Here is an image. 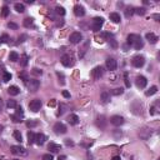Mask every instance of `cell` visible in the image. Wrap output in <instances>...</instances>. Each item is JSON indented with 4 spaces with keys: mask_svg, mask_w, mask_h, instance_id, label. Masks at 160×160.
Returning <instances> with one entry per match:
<instances>
[{
    "mask_svg": "<svg viewBox=\"0 0 160 160\" xmlns=\"http://www.w3.org/2000/svg\"><path fill=\"white\" fill-rule=\"evenodd\" d=\"M126 43H128V45L134 46L136 50H140V49H143V46H144V41H143V39H141L140 35H138V34H130V35L128 36Z\"/></svg>",
    "mask_w": 160,
    "mask_h": 160,
    "instance_id": "cell-1",
    "label": "cell"
},
{
    "mask_svg": "<svg viewBox=\"0 0 160 160\" xmlns=\"http://www.w3.org/2000/svg\"><path fill=\"white\" fill-rule=\"evenodd\" d=\"M103 25H104V19L100 18V16L94 18L93 21H91V29H93L94 31H100L101 28H103Z\"/></svg>",
    "mask_w": 160,
    "mask_h": 160,
    "instance_id": "cell-2",
    "label": "cell"
},
{
    "mask_svg": "<svg viewBox=\"0 0 160 160\" xmlns=\"http://www.w3.org/2000/svg\"><path fill=\"white\" fill-rule=\"evenodd\" d=\"M131 64H133V66L140 69V68H143L144 64H145V58L143 57V55H135V57L133 58Z\"/></svg>",
    "mask_w": 160,
    "mask_h": 160,
    "instance_id": "cell-3",
    "label": "cell"
},
{
    "mask_svg": "<svg viewBox=\"0 0 160 160\" xmlns=\"http://www.w3.org/2000/svg\"><path fill=\"white\" fill-rule=\"evenodd\" d=\"M41 100L40 99H34V100H31L30 103H29V109L33 111V113H36L39 111L40 109H41Z\"/></svg>",
    "mask_w": 160,
    "mask_h": 160,
    "instance_id": "cell-4",
    "label": "cell"
},
{
    "mask_svg": "<svg viewBox=\"0 0 160 160\" xmlns=\"http://www.w3.org/2000/svg\"><path fill=\"white\" fill-rule=\"evenodd\" d=\"M10 150H11V153H13L14 155H21V156H25V155L28 154L26 149L23 148V146H20V145H13V146L10 148Z\"/></svg>",
    "mask_w": 160,
    "mask_h": 160,
    "instance_id": "cell-5",
    "label": "cell"
},
{
    "mask_svg": "<svg viewBox=\"0 0 160 160\" xmlns=\"http://www.w3.org/2000/svg\"><path fill=\"white\" fill-rule=\"evenodd\" d=\"M40 88V81L36 79H30L28 81V89L30 91H38V89Z\"/></svg>",
    "mask_w": 160,
    "mask_h": 160,
    "instance_id": "cell-6",
    "label": "cell"
},
{
    "mask_svg": "<svg viewBox=\"0 0 160 160\" xmlns=\"http://www.w3.org/2000/svg\"><path fill=\"white\" fill-rule=\"evenodd\" d=\"M70 43L71 44H79V43H81V40H83V35H81V33H79V31H74L71 35H70Z\"/></svg>",
    "mask_w": 160,
    "mask_h": 160,
    "instance_id": "cell-7",
    "label": "cell"
},
{
    "mask_svg": "<svg viewBox=\"0 0 160 160\" xmlns=\"http://www.w3.org/2000/svg\"><path fill=\"white\" fill-rule=\"evenodd\" d=\"M103 74H104V70L101 66H95L94 69L91 70V76H93V79H95V80H99L103 76Z\"/></svg>",
    "mask_w": 160,
    "mask_h": 160,
    "instance_id": "cell-8",
    "label": "cell"
},
{
    "mask_svg": "<svg viewBox=\"0 0 160 160\" xmlns=\"http://www.w3.org/2000/svg\"><path fill=\"white\" fill-rule=\"evenodd\" d=\"M124 118L123 116H120V115H113L111 118H110V123L113 124L114 126H120V125H123L124 124Z\"/></svg>",
    "mask_w": 160,
    "mask_h": 160,
    "instance_id": "cell-9",
    "label": "cell"
},
{
    "mask_svg": "<svg viewBox=\"0 0 160 160\" xmlns=\"http://www.w3.org/2000/svg\"><path fill=\"white\" fill-rule=\"evenodd\" d=\"M135 83H136V86H138L139 89H144V88L148 85V80H146V78H145V76L139 75V76H136Z\"/></svg>",
    "mask_w": 160,
    "mask_h": 160,
    "instance_id": "cell-10",
    "label": "cell"
},
{
    "mask_svg": "<svg viewBox=\"0 0 160 160\" xmlns=\"http://www.w3.org/2000/svg\"><path fill=\"white\" fill-rule=\"evenodd\" d=\"M54 131L57 133V134H65L68 131V129H66V126L63 124V123H55V125H54Z\"/></svg>",
    "mask_w": 160,
    "mask_h": 160,
    "instance_id": "cell-11",
    "label": "cell"
},
{
    "mask_svg": "<svg viewBox=\"0 0 160 160\" xmlns=\"http://www.w3.org/2000/svg\"><path fill=\"white\" fill-rule=\"evenodd\" d=\"M106 68H108V70H110V71L116 70V68H118V63H116V60L113 59V58H109V59L106 60Z\"/></svg>",
    "mask_w": 160,
    "mask_h": 160,
    "instance_id": "cell-12",
    "label": "cell"
},
{
    "mask_svg": "<svg viewBox=\"0 0 160 160\" xmlns=\"http://www.w3.org/2000/svg\"><path fill=\"white\" fill-rule=\"evenodd\" d=\"M60 61H61V64L64 66H71L73 65V61H71V58H70V55H68V54H64L63 57H61V59H60Z\"/></svg>",
    "mask_w": 160,
    "mask_h": 160,
    "instance_id": "cell-13",
    "label": "cell"
},
{
    "mask_svg": "<svg viewBox=\"0 0 160 160\" xmlns=\"http://www.w3.org/2000/svg\"><path fill=\"white\" fill-rule=\"evenodd\" d=\"M46 140V136L43 134V133H38V134H35V141L34 143H36L38 145H43L44 143Z\"/></svg>",
    "mask_w": 160,
    "mask_h": 160,
    "instance_id": "cell-14",
    "label": "cell"
},
{
    "mask_svg": "<svg viewBox=\"0 0 160 160\" xmlns=\"http://www.w3.org/2000/svg\"><path fill=\"white\" fill-rule=\"evenodd\" d=\"M74 14H75L76 16H84L85 15V9L84 6H81V5H75L74 6Z\"/></svg>",
    "mask_w": 160,
    "mask_h": 160,
    "instance_id": "cell-15",
    "label": "cell"
},
{
    "mask_svg": "<svg viewBox=\"0 0 160 160\" xmlns=\"http://www.w3.org/2000/svg\"><path fill=\"white\" fill-rule=\"evenodd\" d=\"M145 38H146V40H148L150 44H156L158 40H159V38H158L154 33H148V34L145 35Z\"/></svg>",
    "mask_w": 160,
    "mask_h": 160,
    "instance_id": "cell-16",
    "label": "cell"
},
{
    "mask_svg": "<svg viewBox=\"0 0 160 160\" xmlns=\"http://www.w3.org/2000/svg\"><path fill=\"white\" fill-rule=\"evenodd\" d=\"M8 93H9V95H11V96H16V95L20 94V89L16 85H11V86L8 88Z\"/></svg>",
    "mask_w": 160,
    "mask_h": 160,
    "instance_id": "cell-17",
    "label": "cell"
},
{
    "mask_svg": "<svg viewBox=\"0 0 160 160\" xmlns=\"http://www.w3.org/2000/svg\"><path fill=\"white\" fill-rule=\"evenodd\" d=\"M68 121L70 125H78L79 124V116L75 114H70L69 118H68Z\"/></svg>",
    "mask_w": 160,
    "mask_h": 160,
    "instance_id": "cell-18",
    "label": "cell"
},
{
    "mask_svg": "<svg viewBox=\"0 0 160 160\" xmlns=\"http://www.w3.org/2000/svg\"><path fill=\"white\" fill-rule=\"evenodd\" d=\"M48 149L51 151V153H59V151L61 150V146L59 144H55V143H50L49 146H48Z\"/></svg>",
    "mask_w": 160,
    "mask_h": 160,
    "instance_id": "cell-19",
    "label": "cell"
},
{
    "mask_svg": "<svg viewBox=\"0 0 160 160\" xmlns=\"http://www.w3.org/2000/svg\"><path fill=\"white\" fill-rule=\"evenodd\" d=\"M109 18H110V20H111L113 23H115V24L120 23V20H121V16H120L119 13H110Z\"/></svg>",
    "mask_w": 160,
    "mask_h": 160,
    "instance_id": "cell-20",
    "label": "cell"
},
{
    "mask_svg": "<svg viewBox=\"0 0 160 160\" xmlns=\"http://www.w3.org/2000/svg\"><path fill=\"white\" fill-rule=\"evenodd\" d=\"M100 100H101L104 104H108L109 101H110V93H108V91H103V93L100 94Z\"/></svg>",
    "mask_w": 160,
    "mask_h": 160,
    "instance_id": "cell-21",
    "label": "cell"
},
{
    "mask_svg": "<svg viewBox=\"0 0 160 160\" xmlns=\"http://www.w3.org/2000/svg\"><path fill=\"white\" fill-rule=\"evenodd\" d=\"M96 125L100 128V129H104L105 128V125H106V120H105V116H99L98 118V120H96Z\"/></svg>",
    "mask_w": 160,
    "mask_h": 160,
    "instance_id": "cell-22",
    "label": "cell"
},
{
    "mask_svg": "<svg viewBox=\"0 0 160 160\" xmlns=\"http://www.w3.org/2000/svg\"><path fill=\"white\" fill-rule=\"evenodd\" d=\"M23 25H24L25 28H33V26H34V19H33V18H26V19H24Z\"/></svg>",
    "mask_w": 160,
    "mask_h": 160,
    "instance_id": "cell-23",
    "label": "cell"
},
{
    "mask_svg": "<svg viewBox=\"0 0 160 160\" xmlns=\"http://www.w3.org/2000/svg\"><path fill=\"white\" fill-rule=\"evenodd\" d=\"M156 93H158V86H155V85H154V86H151L149 90H146L145 95H146V96H151V95L156 94Z\"/></svg>",
    "mask_w": 160,
    "mask_h": 160,
    "instance_id": "cell-24",
    "label": "cell"
},
{
    "mask_svg": "<svg viewBox=\"0 0 160 160\" xmlns=\"http://www.w3.org/2000/svg\"><path fill=\"white\" fill-rule=\"evenodd\" d=\"M9 60H11V61H18V60H19V54H18L16 51H11L9 54Z\"/></svg>",
    "mask_w": 160,
    "mask_h": 160,
    "instance_id": "cell-25",
    "label": "cell"
},
{
    "mask_svg": "<svg viewBox=\"0 0 160 160\" xmlns=\"http://www.w3.org/2000/svg\"><path fill=\"white\" fill-rule=\"evenodd\" d=\"M14 8H15V10H16L18 13H24V11H25L24 4H20V3H16V4L14 5Z\"/></svg>",
    "mask_w": 160,
    "mask_h": 160,
    "instance_id": "cell-26",
    "label": "cell"
},
{
    "mask_svg": "<svg viewBox=\"0 0 160 160\" xmlns=\"http://www.w3.org/2000/svg\"><path fill=\"white\" fill-rule=\"evenodd\" d=\"M9 80H11V74L8 73V71H4V73H3V81H4V83H8Z\"/></svg>",
    "mask_w": 160,
    "mask_h": 160,
    "instance_id": "cell-27",
    "label": "cell"
},
{
    "mask_svg": "<svg viewBox=\"0 0 160 160\" xmlns=\"http://www.w3.org/2000/svg\"><path fill=\"white\" fill-rule=\"evenodd\" d=\"M9 13H10V9L6 5L3 6V9H1V16H3V18H6V16L9 15Z\"/></svg>",
    "mask_w": 160,
    "mask_h": 160,
    "instance_id": "cell-28",
    "label": "cell"
},
{
    "mask_svg": "<svg viewBox=\"0 0 160 160\" xmlns=\"http://www.w3.org/2000/svg\"><path fill=\"white\" fill-rule=\"evenodd\" d=\"M123 93H124V89H123V88H116V89L111 90V94L115 95V96H119V95H121Z\"/></svg>",
    "mask_w": 160,
    "mask_h": 160,
    "instance_id": "cell-29",
    "label": "cell"
},
{
    "mask_svg": "<svg viewBox=\"0 0 160 160\" xmlns=\"http://www.w3.org/2000/svg\"><path fill=\"white\" fill-rule=\"evenodd\" d=\"M28 141H29V144H33V143L35 141V134L33 131L28 133Z\"/></svg>",
    "mask_w": 160,
    "mask_h": 160,
    "instance_id": "cell-30",
    "label": "cell"
},
{
    "mask_svg": "<svg viewBox=\"0 0 160 160\" xmlns=\"http://www.w3.org/2000/svg\"><path fill=\"white\" fill-rule=\"evenodd\" d=\"M38 120H29V121H26V126L28 128H35V126H38Z\"/></svg>",
    "mask_w": 160,
    "mask_h": 160,
    "instance_id": "cell-31",
    "label": "cell"
},
{
    "mask_svg": "<svg viewBox=\"0 0 160 160\" xmlns=\"http://www.w3.org/2000/svg\"><path fill=\"white\" fill-rule=\"evenodd\" d=\"M134 13H135V9H134V8H131V6H130V8H126V10H125V16L129 18V16H131Z\"/></svg>",
    "mask_w": 160,
    "mask_h": 160,
    "instance_id": "cell-32",
    "label": "cell"
},
{
    "mask_svg": "<svg viewBox=\"0 0 160 160\" xmlns=\"http://www.w3.org/2000/svg\"><path fill=\"white\" fill-rule=\"evenodd\" d=\"M13 135H14L15 140H18V141H21V140H23V136H21V133H20L19 130H15Z\"/></svg>",
    "mask_w": 160,
    "mask_h": 160,
    "instance_id": "cell-33",
    "label": "cell"
},
{
    "mask_svg": "<svg viewBox=\"0 0 160 160\" xmlns=\"http://www.w3.org/2000/svg\"><path fill=\"white\" fill-rule=\"evenodd\" d=\"M55 11H57L58 15H61V16L65 15V9L61 8V6H57V8H55Z\"/></svg>",
    "mask_w": 160,
    "mask_h": 160,
    "instance_id": "cell-34",
    "label": "cell"
},
{
    "mask_svg": "<svg viewBox=\"0 0 160 160\" xmlns=\"http://www.w3.org/2000/svg\"><path fill=\"white\" fill-rule=\"evenodd\" d=\"M8 106H9L10 109H14V108H16L18 105H16V101H15V100L10 99V100H8Z\"/></svg>",
    "mask_w": 160,
    "mask_h": 160,
    "instance_id": "cell-35",
    "label": "cell"
},
{
    "mask_svg": "<svg viewBox=\"0 0 160 160\" xmlns=\"http://www.w3.org/2000/svg\"><path fill=\"white\" fill-rule=\"evenodd\" d=\"M19 78L20 79H23L24 81H29V76H28V74L25 73V71H21L19 74Z\"/></svg>",
    "mask_w": 160,
    "mask_h": 160,
    "instance_id": "cell-36",
    "label": "cell"
},
{
    "mask_svg": "<svg viewBox=\"0 0 160 160\" xmlns=\"http://www.w3.org/2000/svg\"><path fill=\"white\" fill-rule=\"evenodd\" d=\"M43 160H54V156H53V154H50V153H48V154H44L43 155Z\"/></svg>",
    "mask_w": 160,
    "mask_h": 160,
    "instance_id": "cell-37",
    "label": "cell"
},
{
    "mask_svg": "<svg viewBox=\"0 0 160 160\" xmlns=\"http://www.w3.org/2000/svg\"><path fill=\"white\" fill-rule=\"evenodd\" d=\"M10 118H11V120H13V121H14V123H20V121H21V118H20L19 115H16V114H14V115H11Z\"/></svg>",
    "mask_w": 160,
    "mask_h": 160,
    "instance_id": "cell-38",
    "label": "cell"
},
{
    "mask_svg": "<svg viewBox=\"0 0 160 160\" xmlns=\"http://www.w3.org/2000/svg\"><path fill=\"white\" fill-rule=\"evenodd\" d=\"M8 40H9V35L8 34H3L0 36V43H8Z\"/></svg>",
    "mask_w": 160,
    "mask_h": 160,
    "instance_id": "cell-39",
    "label": "cell"
},
{
    "mask_svg": "<svg viewBox=\"0 0 160 160\" xmlns=\"http://www.w3.org/2000/svg\"><path fill=\"white\" fill-rule=\"evenodd\" d=\"M16 115H19L20 118L24 116V111H23V108H21V106H16Z\"/></svg>",
    "mask_w": 160,
    "mask_h": 160,
    "instance_id": "cell-40",
    "label": "cell"
},
{
    "mask_svg": "<svg viewBox=\"0 0 160 160\" xmlns=\"http://www.w3.org/2000/svg\"><path fill=\"white\" fill-rule=\"evenodd\" d=\"M135 13L139 14V15H144V14L146 13V10L144 9V8H139V9H135Z\"/></svg>",
    "mask_w": 160,
    "mask_h": 160,
    "instance_id": "cell-41",
    "label": "cell"
},
{
    "mask_svg": "<svg viewBox=\"0 0 160 160\" xmlns=\"http://www.w3.org/2000/svg\"><path fill=\"white\" fill-rule=\"evenodd\" d=\"M31 73H33V74H35V75H41V74H43V71H41V70H39L38 68H34V69L31 70Z\"/></svg>",
    "mask_w": 160,
    "mask_h": 160,
    "instance_id": "cell-42",
    "label": "cell"
},
{
    "mask_svg": "<svg viewBox=\"0 0 160 160\" xmlns=\"http://www.w3.org/2000/svg\"><path fill=\"white\" fill-rule=\"evenodd\" d=\"M21 65H23V66L28 65V57H26V55H24L23 59H21Z\"/></svg>",
    "mask_w": 160,
    "mask_h": 160,
    "instance_id": "cell-43",
    "label": "cell"
},
{
    "mask_svg": "<svg viewBox=\"0 0 160 160\" xmlns=\"http://www.w3.org/2000/svg\"><path fill=\"white\" fill-rule=\"evenodd\" d=\"M124 79H125V85H126V88H130V81H129V79H128V73L124 74Z\"/></svg>",
    "mask_w": 160,
    "mask_h": 160,
    "instance_id": "cell-44",
    "label": "cell"
},
{
    "mask_svg": "<svg viewBox=\"0 0 160 160\" xmlns=\"http://www.w3.org/2000/svg\"><path fill=\"white\" fill-rule=\"evenodd\" d=\"M8 28L13 29V30H16V29H18V25H16L15 23H9V24H8Z\"/></svg>",
    "mask_w": 160,
    "mask_h": 160,
    "instance_id": "cell-45",
    "label": "cell"
},
{
    "mask_svg": "<svg viewBox=\"0 0 160 160\" xmlns=\"http://www.w3.org/2000/svg\"><path fill=\"white\" fill-rule=\"evenodd\" d=\"M108 41H109V44H111V46H113V48H116V46H118V43L115 41V39H114V38H111L110 40H108Z\"/></svg>",
    "mask_w": 160,
    "mask_h": 160,
    "instance_id": "cell-46",
    "label": "cell"
},
{
    "mask_svg": "<svg viewBox=\"0 0 160 160\" xmlns=\"http://www.w3.org/2000/svg\"><path fill=\"white\" fill-rule=\"evenodd\" d=\"M65 144L68 146H74V141H71L70 139H65Z\"/></svg>",
    "mask_w": 160,
    "mask_h": 160,
    "instance_id": "cell-47",
    "label": "cell"
},
{
    "mask_svg": "<svg viewBox=\"0 0 160 160\" xmlns=\"http://www.w3.org/2000/svg\"><path fill=\"white\" fill-rule=\"evenodd\" d=\"M58 76H59V79H60L59 81H60L61 84H64V83H65V80H64V75H63V74H60V73H58Z\"/></svg>",
    "mask_w": 160,
    "mask_h": 160,
    "instance_id": "cell-48",
    "label": "cell"
},
{
    "mask_svg": "<svg viewBox=\"0 0 160 160\" xmlns=\"http://www.w3.org/2000/svg\"><path fill=\"white\" fill-rule=\"evenodd\" d=\"M63 96L66 98V99H70V93H69V91H66V90H64V91H63Z\"/></svg>",
    "mask_w": 160,
    "mask_h": 160,
    "instance_id": "cell-49",
    "label": "cell"
},
{
    "mask_svg": "<svg viewBox=\"0 0 160 160\" xmlns=\"http://www.w3.org/2000/svg\"><path fill=\"white\" fill-rule=\"evenodd\" d=\"M64 109H65V105H64V104H61V105H60V111H59V114H63V113H64V111H65Z\"/></svg>",
    "mask_w": 160,
    "mask_h": 160,
    "instance_id": "cell-50",
    "label": "cell"
},
{
    "mask_svg": "<svg viewBox=\"0 0 160 160\" xmlns=\"http://www.w3.org/2000/svg\"><path fill=\"white\" fill-rule=\"evenodd\" d=\"M26 38H28L26 35H21V36L19 38V41H18V43H23V41H24V39H26Z\"/></svg>",
    "mask_w": 160,
    "mask_h": 160,
    "instance_id": "cell-51",
    "label": "cell"
},
{
    "mask_svg": "<svg viewBox=\"0 0 160 160\" xmlns=\"http://www.w3.org/2000/svg\"><path fill=\"white\" fill-rule=\"evenodd\" d=\"M55 99H53V100H51V101H49V106H55Z\"/></svg>",
    "mask_w": 160,
    "mask_h": 160,
    "instance_id": "cell-52",
    "label": "cell"
},
{
    "mask_svg": "<svg viewBox=\"0 0 160 160\" xmlns=\"http://www.w3.org/2000/svg\"><path fill=\"white\" fill-rule=\"evenodd\" d=\"M65 159H66L65 155H60V156H59V160H65Z\"/></svg>",
    "mask_w": 160,
    "mask_h": 160,
    "instance_id": "cell-53",
    "label": "cell"
},
{
    "mask_svg": "<svg viewBox=\"0 0 160 160\" xmlns=\"http://www.w3.org/2000/svg\"><path fill=\"white\" fill-rule=\"evenodd\" d=\"M111 160H120V156H118V155H116V156H113Z\"/></svg>",
    "mask_w": 160,
    "mask_h": 160,
    "instance_id": "cell-54",
    "label": "cell"
},
{
    "mask_svg": "<svg viewBox=\"0 0 160 160\" xmlns=\"http://www.w3.org/2000/svg\"><path fill=\"white\" fill-rule=\"evenodd\" d=\"M1 109H3V100L0 99V110H1Z\"/></svg>",
    "mask_w": 160,
    "mask_h": 160,
    "instance_id": "cell-55",
    "label": "cell"
},
{
    "mask_svg": "<svg viewBox=\"0 0 160 160\" xmlns=\"http://www.w3.org/2000/svg\"><path fill=\"white\" fill-rule=\"evenodd\" d=\"M3 129H4V128H3V125H0V134L3 133Z\"/></svg>",
    "mask_w": 160,
    "mask_h": 160,
    "instance_id": "cell-56",
    "label": "cell"
}]
</instances>
